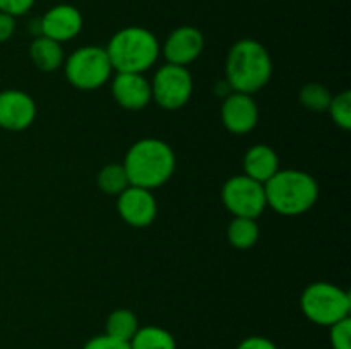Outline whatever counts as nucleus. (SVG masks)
Masks as SVG:
<instances>
[{
    "label": "nucleus",
    "mask_w": 351,
    "mask_h": 349,
    "mask_svg": "<svg viewBox=\"0 0 351 349\" xmlns=\"http://www.w3.org/2000/svg\"><path fill=\"white\" fill-rule=\"evenodd\" d=\"M225 72L226 84L233 92L252 96L271 81L273 60L264 44L243 38L230 48Z\"/></svg>",
    "instance_id": "obj_1"
},
{
    "label": "nucleus",
    "mask_w": 351,
    "mask_h": 349,
    "mask_svg": "<svg viewBox=\"0 0 351 349\" xmlns=\"http://www.w3.org/2000/svg\"><path fill=\"white\" fill-rule=\"evenodd\" d=\"M130 185L141 188H160L173 177L175 153L165 140L141 139L129 147L123 159Z\"/></svg>",
    "instance_id": "obj_2"
},
{
    "label": "nucleus",
    "mask_w": 351,
    "mask_h": 349,
    "mask_svg": "<svg viewBox=\"0 0 351 349\" xmlns=\"http://www.w3.org/2000/svg\"><path fill=\"white\" fill-rule=\"evenodd\" d=\"M267 207L281 216H300L311 211L319 198L317 180L302 170H280L264 183Z\"/></svg>",
    "instance_id": "obj_3"
},
{
    "label": "nucleus",
    "mask_w": 351,
    "mask_h": 349,
    "mask_svg": "<svg viewBox=\"0 0 351 349\" xmlns=\"http://www.w3.org/2000/svg\"><path fill=\"white\" fill-rule=\"evenodd\" d=\"M105 50L113 70L130 74H144L160 57L158 38L141 26H129L117 31L110 38Z\"/></svg>",
    "instance_id": "obj_4"
},
{
    "label": "nucleus",
    "mask_w": 351,
    "mask_h": 349,
    "mask_svg": "<svg viewBox=\"0 0 351 349\" xmlns=\"http://www.w3.org/2000/svg\"><path fill=\"white\" fill-rule=\"evenodd\" d=\"M300 308L312 324L331 327L336 322L350 317L351 298L343 287L319 281L305 287L300 298Z\"/></svg>",
    "instance_id": "obj_5"
},
{
    "label": "nucleus",
    "mask_w": 351,
    "mask_h": 349,
    "mask_svg": "<svg viewBox=\"0 0 351 349\" xmlns=\"http://www.w3.org/2000/svg\"><path fill=\"white\" fill-rule=\"evenodd\" d=\"M65 77L81 91H93L110 81L113 67L101 47H81L65 60Z\"/></svg>",
    "instance_id": "obj_6"
},
{
    "label": "nucleus",
    "mask_w": 351,
    "mask_h": 349,
    "mask_svg": "<svg viewBox=\"0 0 351 349\" xmlns=\"http://www.w3.org/2000/svg\"><path fill=\"white\" fill-rule=\"evenodd\" d=\"M194 91V81L187 67L165 64L151 81V96L154 101L168 112L184 108Z\"/></svg>",
    "instance_id": "obj_7"
},
{
    "label": "nucleus",
    "mask_w": 351,
    "mask_h": 349,
    "mask_svg": "<svg viewBox=\"0 0 351 349\" xmlns=\"http://www.w3.org/2000/svg\"><path fill=\"white\" fill-rule=\"evenodd\" d=\"M221 202L233 218L257 219L267 207L264 185L247 174H235L225 181L221 188Z\"/></svg>",
    "instance_id": "obj_8"
},
{
    "label": "nucleus",
    "mask_w": 351,
    "mask_h": 349,
    "mask_svg": "<svg viewBox=\"0 0 351 349\" xmlns=\"http://www.w3.org/2000/svg\"><path fill=\"white\" fill-rule=\"evenodd\" d=\"M36 103L27 92L19 89L0 91V129L21 132L36 120Z\"/></svg>",
    "instance_id": "obj_9"
},
{
    "label": "nucleus",
    "mask_w": 351,
    "mask_h": 349,
    "mask_svg": "<svg viewBox=\"0 0 351 349\" xmlns=\"http://www.w3.org/2000/svg\"><path fill=\"white\" fill-rule=\"evenodd\" d=\"M117 211L132 228H146L156 219L158 204L153 192L130 185L119 195Z\"/></svg>",
    "instance_id": "obj_10"
},
{
    "label": "nucleus",
    "mask_w": 351,
    "mask_h": 349,
    "mask_svg": "<svg viewBox=\"0 0 351 349\" xmlns=\"http://www.w3.org/2000/svg\"><path fill=\"white\" fill-rule=\"evenodd\" d=\"M204 50V34L194 26H180L168 34L163 44L167 64L187 67L201 57Z\"/></svg>",
    "instance_id": "obj_11"
},
{
    "label": "nucleus",
    "mask_w": 351,
    "mask_h": 349,
    "mask_svg": "<svg viewBox=\"0 0 351 349\" xmlns=\"http://www.w3.org/2000/svg\"><path fill=\"white\" fill-rule=\"evenodd\" d=\"M221 122L226 130L235 135H243L256 129L259 122V108L250 94L232 92L221 105Z\"/></svg>",
    "instance_id": "obj_12"
},
{
    "label": "nucleus",
    "mask_w": 351,
    "mask_h": 349,
    "mask_svg": "<svg viewBox=\"0 0 351 349\" xmlns=\"http://www.w3.org/2000/svg\"><path fill=\"white\" fill-rule=\"evenodd\" d=\"M40 29L41 36L65 43V41L74 40L81 33L82 14L79 12L77 7L60 3L45 12V16L40 19Z\"/></svg>",
    "instance_id": "obj_13"
},
{
    "label": "nucleus",
    "mask_w": 351,
    "mask_h": 349,
    "mask_svg": "<svg viewBox=\"0 0 351 349\" xmlns=\"http://www.w3.org/2000/svg\"><path fill=\"white\" fill-rule=\"evenodd\" d=\"M112 96L123 109L139 112L151 103V82L143 74L117 72L112 81Z\"/></svg>",
    "instance_id": "obj_14"
},
{
    "label": "nucleus",
    "mask_w": 351,
    "mask_h": 349,
    "mask_svg": "<svg viewBox=\"0 0 351 349\" xmlns=\"http://www.w3.org/2000/svg\"><path fill=\"white\" fill-rule=\"evenodd\" d=\"M280 171V157L273 147L256 144L243 156V174L259 183H266Z\"/></svg>",
    "instance_id": "obj_15"
},
{
    "label": "nucleus",
    "mask_w": 351,
    "mask_h": 349,
    "mask_svg": "<svg viewBox=\"0 0 351 349\" xmlns=\"http://www.w3.org/2000/svg\"><path fill=\"white\" fill-rule=\"evenodd\" d=\"M29 57L33 64L43 72H53L64 64V50L62 43L50 40L47 36H36L31 41Z\"/></svg>",
    "instance_id": "obj_16"
},
{
    "label": "nucleus",
    "mask_w": 351,
    "mask_h": 349,
    "mask_svg": "<svg viewBox=\"0 0 351 349\" xmlns=\"http://www.w3.org/2000/svg\"><path fill=\"white\" fill-rule=\"evenodd\" d=\"M129 344L130 349H177L173 334L158 325L139 327Z\"/></svg>",
    "instance_id": "obj_17"
},
{
    "label": "nucleus",
    "mask_w": 351,
    "mask_h": 349,
    "mask_svg": "<svg viewBox=\"0 0 351 349\" xmlns=\"http://www.w3.org/2000/svg\"><path fill=\"white\" fill-rule=\"evenodd\" d=\"M137 328H139V320H137L136 313L127 308H117L106 317L105 334L119 339V341L130 342Z\"/></svg>",
    "instance_id": "obj_18"
},
{
    "label": "nucleus",
    "mask_w": 351,
    "mask_h": 349,
    "mask_svg": "<svg viewBox=\"0 0 351 349\" xmlns=\"http://www.w3.org/2000/svg\"><path fill=\"white\" fill-rule=\"evenodd\" d=\"M230 245L239 250H249L259 240V224L257 219L250 218H233L226 229Z\"/></svg>",
    "instance_id": "obj_19"
},
{
    "label": "nucleus",
    "mask_w": 351,
    "mask_h": 349,
    "mask_svg": "<svg viewBox=\"0 0 351 349\" xmlns=\"http://www.w3.org/2000/svg\"><path fill=\"white\" fill-rule=\"evenodd\" d=\"M98 188L108 195H120L127 187H130L129 177L123 164H106L98 173Z\"/></svg>",
    "instance_id": "obj_20"
},
{
    "label": "nucleus",
    "mask_w": 351,
    "mask_h": 349,
    "mask_svg": "<svg viewBox=\"0 0 351 349\" xmlns=\"http://www.w3.org/2000/svg\"><path fill=\"white\" fill-rule=\"evenodd\" d=\"M302 106L305 109H311V112H328L329 103H331L332 94L326 86L317 84V82H311V84H305L300 89V94H298Z\"/></svg>",
    "instance_id": "obj_21"
},
{
    "label": "nucleus",
    "mask_w": 351,
    "mask_h": 349,
    "mask_svg": "<svg viewBox=\"0 0 351 349\" xmlns=\"http://www.w3.org/2000/svg\"><path fill=\"white\" fill-rule=\"evenodd\" d=\"M332 122L343 130L351 129V92L343 91L338 96H332L328 108Z\"/></svg>",
    "instance_id": "obj_22"
},
{
    "label": "nucleus",
    "mask_w": 351,
    "mask_h": 349,
    "mask_svg": "<svg viewBox=\"0 0 351 349\" xmlns=\"http://www.w3.org/2000/svg\"><path fill=\"white\" fill-rule=\"evenodd\" d=\"M329 342L332 349H351V320L343 318L329 327Z\"/></svg>",
    "instance_id": "obj_23"
},
{
    "label": "nucleus",
    "mask_w": 351,
    "mask_h": 349,
    "mask_svg": "<svg viewBox=\"0 0 351 349\" xmlns=\"http://www.w3.org/2000/svg\"><path fill=\"white\" fill-rule=\"evenodd\" d=\"M82 349H130V344L125 341H119V339L101 334L89 339V341L82 346Z\"/></svg>",
    "instance_id": "obj_24"
},
{
    "label": "nucleus",
    "mask_w": 351,
    "mask_h": 349,
    "mask_svg": "<svg viewBox=\"0 0 351 349\" xmlns=\"http://www.w3.org/2000/svg\"><path fill=\"white\" fill-rule=\"evenodd\" d=\"M34 0H0V12H5L9 16H23L33 7Z\"/></svg>",
    "instance_id": "obj_25"
},
{
    "label": "nucleus",
    "mask_w": 351,
    "mask_h": 349,
    "mask_svg": "<svg viewBox=\"0 0 351 349\" xmlns=\"http://www.w3.org/2000/svg\"><path fill=\"white\" fill-rule=\"evenodd\" d=\"M237 349H278V346L274 344L271 339L263 337V335H250V337H245Z\"/></svg>",
    "instance_id": "obj_26"
},
{
    "label": "nucleus",
    "mask_w": 351,
    "mask_h": 349,
    "mask_svg": "<svg viewBox=\"0 0 351 349\" xmlns=\"http://www.w3.org/2000/svg\"><path fill=\"white\" fill-rule=\"evenodd\" d=\"M16 31V21L12 16L5 12H0V43L10 40Z\"/></svg>",
    "instance_id": "obj_27"
}]
</instances>
